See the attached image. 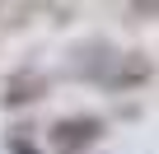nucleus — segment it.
<instances>
[{
    "instance_id": "nucleus-1",
    "label": "nucleus",
    "mask_w": 159,
    "mask_h": 154,
    "mask_svg": "<svg viewBox=\"0 0 159 154\" xmlns=\"http://www.w3.org/2000/svg\"><path fill=\"white\" fill-rule=\"evenodd\" d=\"M94 135H98V121H61V126H56V135H52V140H56V145H66V149H70V145H89V140H94Z\"/></svg>"
},
{
    "instance_id": "nucleus-2",
    "label": "nucleus",
    "mask_w": 159,
    "mask_h": 154,
    "mask_svg": "<svg viewBox=\"0 0 159 154\" xmlns=\"http://www.w3.org/2000/svg\"><path fill=\"white\" fill-rule=\"evenodd\" d=\"M131 10L140 19H159V0H131Z\"/></svg>"
}]
</instances>
